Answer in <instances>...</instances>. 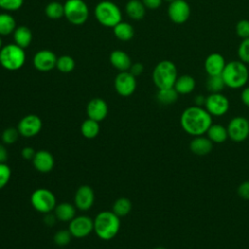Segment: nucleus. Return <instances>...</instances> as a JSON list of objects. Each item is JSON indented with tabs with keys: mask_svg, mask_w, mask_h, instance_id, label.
<instances>
[{
	"mask_svg": "<svg viewBox=\"0 0 249 249\" xmlns=\"http://www.w3.org/2000/svg\"><path fill=\"white\" fill-rule=\"evenodd\" d=\"M180 124L186 133L193 136H200L206 133L212 124V116L205 108L196 105L190 106L182 112Z\"/></svg>",
	"mask_w": 249,
	"mask_h": 249,
	"instance_id": "1",
	"label": "nucleus"
},
{
	"mask_svg": "<svg viewBox=\"0 0 249 249\" xmlns=\"http://www.w3.org/2000/svg\"><path fill=\"white\" fill-rule=\"evenodd\" d=\"M121 228L120 217L113 211H101L93 220V231L102 240H111Z\"/></svg>",
	"mask_w": 249,
	"mask_h": 249,
	"instance_id": "2",
	"label": "nucleus"
},
{
	"mask_svg": "<svg viewBox=\"0 0 249 249\" xmlns=\"http://www.w3.org/2000/svg\"><path fill=\"white\" fill-rule=\"evenodd\" d=\"M222 78L225 82L226 87L230 89H240L243 88L249 79V70L246 63L241 60H232L227 62L223 72Z\"/></svg>",
	"mask_w": 249,
	"mask_h": 249,
	"instance_id": "3",
	"label": "nucleus"
},
{
	"mask_svg": "<svg viewBox=\"0 0 249 249\" xmlns=\"http://www.w3.org/2000/svg\"><path fill=\"white\" fill-rule=\"evenodd\" d=\"M178 77V72L174 62L168 59L160 61L154 68L152 79L158 89L173 88Z\"/></svg>",
	"mask_w": 249,
	"mask_h": 249,
	"instance_id": "4",
	"label": "nucleus"
},
{
	"mask_svg": "<svg viewBox=\"0 0 249 249\" xmlns=\"http://www.w3.org/2000/svg\"><path fill=\"white\" fill-rule=\"evenodd\" d=\"M94 17L96 20L105 27H114L122 21L121 9L112 1H100L94 8Z\"/></svg>",
	"mask_w": 249,
	"mask_h": 249,
	"instance_id": "5",
	"label": "nucleus"
},
{
	"mask_svg": "<svg viewBox=\"0 0 249 249\" xmlns=\"http://www.w3.org/2000/svg\"><path fill=\"white\" fill-rule=\"evenodd\" d=\"M25 62L24 49L17 44H7L0 50V64L9 71L20 69Z\"/></svg>",
	"mask_w": 249,
	"mask_h": 249,
	"instance_id": "6",
	"label": "nucleus"
},
{
	"mask_svg": "<svg viewBox=\"0 0 249 249\" xmlns=\"http://www.w3.org/2000/svg\"><path fill=\"white\" fill-rule=\"evenodd\" d=\"M64 17L74 25H82L89 18V8L84 0H66Z\"/></svg>",
	"mask_w": 249,
	"mask_h": 249,
	"instance_id": "7",
	"label": "nucleus"
},
{
	"mask_svg": "<svg viewBox=\"0 0 249 249\" xmlns=\"http://www.w3.org/2000/svg\"><path fill=\"white\" fill-rule=\"evenodd\" d=\"M32 207L40 213H50L56 206V198L52 191L40 188L36 189L30 196Z\"/></svg>",
	"mask_w": 249,
	"mask_h": 249,
	"instance_id": "8",
	"label": "nucleus"
},
{
	"mask_svg": "<svg viewBox=\"0 0 249 249\" xmlns=\"http://www.w3.org/2000/svg\"><path fill=\"white\" fill-rule=\"evenodd\" d=\"M228 136L234 142H242L249 137V121L242 116L232 118L227 126Z\"/></svg>",
	"mask_w": 249,
	"mask_h": 249,
	"instance_id": "9",
	"label": "nucleus"
},
{
	"mask_svg": "<svg viewBox=\"0 0 249 249\" xmlns=\"http://www.w3.org/2000/svg\"><path fill=\"white\" fill-rule=\"evenodd\" d=\"M204 108L211 116L221 117L229 111L230 101L228 97L221 92L210 93L205 98Z\"/></svg>",
	"mask_w": 249,
	"mask_h": 249,
	"instance_id": "10",
	"label": "nucleus"
},
{
	"mask_svg": "<svg viewBox=\"0 0 249 249\" xmlns=\"http://www.w3.org/2000/svg\"><path fill=\"white\" fill-rule=\"evenodd\" d=\"M114 85L118 94L124 97L129 96L136 89V77L129 71H122L116 76Z\"/></svg>",
	"mask_w": 249,
	"mask_h": 249,
	"instance_id": "11",
	"label": "nucleus"
},
{
	"mask_svg": "<svg viewBox=\"0 0 249 249\" xmlns=\"http://www.w3.org/2000/svg\"><path fill=\"white\" fill-rule=\"evenodd\" d=\"M169 19L176 24L185 23L191 16V8L185 0H174L167 8Z\"/></svg>",
	"mask_w": 249,
	"mask_h": 249,
	"instance_id": "12",
	"label": "nucleus"
},
{
	"mask_svg": "<svg viewBox=\"0 0 249 249\" xmlns=\"http://www.w3.org/2000/svg\"><path fill=\"white\" fill-rule=\"evenodd\" d=\"M68 230L76 238L86 237L93 231V220L85 215L74 217L69 222Z\"/></svg>",
	"mask_w": 249,
	"mask_h": 249,
	"instance_id": "13",
	"label": "nucleus"
},
{
	"mask_svg": "<svg viewBox=\"0 0 249 249\" xmlns=\"http://www.w3.org/2000/svg\"><path fill=\"white\" fill-rule=\"evenodd\" d=\"M42 126V120L37 115L29 114L19 121L18 124V130L23 137L29 138L37 135L41 131Z\"/></svg>",
	"mask_w": 249,
	"mask_h": 249,
	"instance_id": "14",
	"label": "nucleus"
},
{
	"mask_svg": "<svg viewBox=\"0 0 249 249\" xmlns=\"http://www.w3.org/2000/svg\"><path fill=\"white\" fill-rule=\"evenodd\" d=\"M57 57L50 50H41L33 56V65L40 72H49L56 65Z\"/></svg>",
	"mask_w": 249,
	"mask_h": 249,
	"instance_id": "15",
	"label": "nucleus"
},
{
	"mask_svg": "<svg viewBox=\"0 0 249 249\" xmlns=\"http://www.w3.org/2000/svg\"><path fill=\"white\" fill-rule=\"evenodd\" d=\"M75 206L82 210L87 211L91 208L94 202V192L91 187L88 185H83L78 188L74 196Z\"/></svg>",
	"mask_w": 249,
	"mask_h": 249,
	"instance_id": "16",
	"label": "nucleus"
},
{
	"mask_svg": "<svg viewBox=\"0 0 249 249\" xmlns=\"http://www.w3.org/2000/svg\"><path fill=\"white\" fill-rule=\"evenodd\" d=\"M87 115L96 122L103 121L108 115V105L102 98H92L87 105Z\"/></svg>",
	"mask_w": 249,
	"mask_h": 249,
	"instance_id": "17",
	"label": "nucleus"
},
{
	"mask_svg": "<svg viewBox=\"0 0 249 249\" xmlns=\"http://www.w3.org/2000/svg\"><path fill=\"white\" fill-rule=\"evenodd\" d=\"M226 64V60L221 53H212L205 58L204 69L208 76L222 75Z\"/></svg>",
	"mask_w": 249,
	"mask_h": 249,
	"instance_id": "18",
	"label": "nucleus"
},
{
	"mask_svg": "<svg viewBox=\"0 0 249 249\" xmlns=\"http://www.w3.org/2000/svg\"><path fill=\"white\" fill-rule=\"evenodd\" d=\"M33 165L36 170L42 173L50 172L54 165L53 156L47 150L37 151L33 160Z\"/></svg>",
	"mask_w": 249,
	"mask_h": 249,
	"instance_id": "19",
	"label": "nucleus"
},
{
	"mask_svg": "<svg viewBox=\"0 0 249 249\" xmlns=\"http://www.w3.org/2000/svg\"><path fill=\"white\" fill-rule=\"evenodd\" d=\"M213 149V143L206 136H195L190 142V150L193 154L197 156L208 155Z\"/></svg>",
	"mask_w": 249,
	"mask_h": 249,
	"instance_id": "20",
	"label": "nucleus"
},
{
	"mask_svg": "<svg viewBox=\"0 0 249 249\" xmlns=\"http://www.w3.org/2000/svg\"><path fill=\"white\" fill-rule=\"evenodd\" d=\"M110 63L118 69L120 72L122 71H128L131 66V59L129 55L121 50H115L110 53L109 56Z\"/></svg>",
	"mask_w": 249,
	"mask_h": 249,
	"instance_id": "21",
	"label": "nucleus"
},
{
	"mask_svg": "<svg viewBox=\"0 0 249 249\" xmlns=\"http://www.w3.org/2000/svg\"><path fill=\"white\" fill-rule=\"evenodd\" d=\"M173 88L179 94H189L196 88V80L193 76L187 74L178 76Z\"/></svg>",
	"mask_w": 249,
	"mask_h": 249,
	"instance_id": "22",
	"label": "nucleus"
},
{
	"mask_svg": "<svg viewBox=\"0 0 249 249\" xmlns=\"http://www.w3.org/2000/svg\"><path fill=\"white\" fill-rule=\"evenodd\" d=\"M13 37L15 44L22 49H26L31 44L32 32L27 26L20 25L18 27H16L15 31L13 32Z\"/></svg>",
	"mask_w": 249,
	"mask_h": 249,
	"instance_id": "23",
	"label": "nucleus"
},
{
	"mask_svg": "<svg viewBox=\"0 0 249 249\" xmlns=\"http://www.w3.org/2000/svg\"><path fill=\"white\" fill-rule=\"evenodd\" d=\"M126 15L134 20H140L145 17L146 7L141 0H129L125 4Z\"/></svg>",
	"mask_w": 249,
	"mask_h": 249,
	"instance_id": "24",
	"label": "nucleus"
},
{
	"mask_svg": "<svg viewBox=\"0 0 249 249\" xmlns=\"http://www.w3.org/2000/svg\"><path fill=\"white\" fill-rule=\"evenodd\" d=\"M206 135L212 143L217 144H221L229 138L227 127L220 124H212L206 131Z\"/></svg>",
	"mask_w": 249,
	"mask_h": 249,
	"instance_id": "25",
	"label": "nucleus"
},
{
	"mask_svg": "<svg viewBox=\"0 0 249 249\" xmlns=\"http://www.w3.org/2000/svg\"><path fill=\"white\" fill-rule=\"evenodd\" d=\"M75 213L74 205L69 202H61L54 208V215L61 222H70L75 217Z\"/></svg>",
	"mask_w": 249,
	"mask_h": 249,
	"instance_id": "26",
	"label": "nucleus"
},
{
	"mask_svg": "<svg viewBox=\"0 0 249 249\" xmlns=\"http://www.w3.org/2000/svg\"><path fill=\"white\" fill-rule=\"evenodd\" d=\"M113 32L117 39L124 42L131 40L134 36L133 26L125 21H121L117 25H115L113 27Z\"/></svg>",
	"mask_w": 249,
	"mask_h": 249,
	"instance_id": "27",
	"label": "nucleus"
},
{
	"mask_svg": "<svg viewBox=\"0 0 249 249\" xmlns=\"http://www.w3.org/2000/svg\"><path fill=\"white\" fill-rule=\"evenodd\" d=\"M100 130L99 123L88 118L85 120L81 125V132L84 135V137L88 139H93L95 138Z\"/></svg>",
	"mask_w": 249,
	"mask_h": 249,
	"instance_id": "28",
	"label": "nucleus"
},
{
	"mask_svg": "<svg viewBox=\"0 0 249 249\" xmlns=\"http://www.w3.org/2000/svg\"><path fill=\"white\" fill-rule=\"evenodd\" d=\"M16 27V20L12 15L8 13L0 14V36L12 34Z\"/></svg>",
	"mask_w": 249,
	"mask_h": 249,
	"instance_id": "29",
	"label": "nucleus"
},
{
	"mask_svg": "<svg viewBox=\"0 0 249 249\" xmlns=\"http://www.w3.org/2000/svg\"><path fill=\"white\" fill-rule=\"evenodd\" d=\"M179 93L175 90L174 88L169 89H161L157 92V99L160 103L163 105H170L176 102L178 99Z\"/></svg>",
	"mask_w": 249,
	"mask_h": 249,
	"instance_id": "30",
	"label": "nucleus"
},
{
	"mask_svg": "<svg viewBox=\"0 0 249 249\" xmlns=\"http://www.w3.org/2000/svg\"><path fill=\"white\" fill-rule=\"evenodd\" d=\"M131 207H132V204H131V201L128 198L120 197L114 202L112 211L117 216H119L121 218V217L126 216L130 212Z\"/></svg>",
	"mask_w": 249,
	"mask_h": 249,
	"instance_id": "31",
	"label": "nucleus"
},
{
	"mask_svg": "<svg viewBox=\"0 0 249 249\" xmlns=\"http://www.w3.org/2000/svg\"><path fill=\"white\" fill-rule=\"evenodd\" d=\"M45 14L51 19H59L64 17V5L57 1L50 2L45 8Z\"/></svg>",
	"mask_w": 249,
	"mask_h": 249,
	"instance_id": "32",
	"label": "nucleus"
},
{
	"mask_svg": "<svg viewBox=\"0 0 249 249\" xmlns=\"http://www.w3.org/2000/svg\"><path fill=\"white\" fill-rule=\"evenodd\" d=\"M206 89L210 92V93H217V92H221L224 88L226 87L225 82L222 78V75H215V76H208L206 83Z\"/></svg>",
	"mask_w": 249,
	"mask_h": 249,
	"instance_id": "33",
	"label": "nucleus"
},
{
	"mask_svg": "<svg viewBox=\"0 0 249 249\" xmlns=\"http://www.w3.org/2000/svg\"><path fill=\"white\" fill-rule=\"evenodd\" d=\"M55 67L61 73H70L75 68V60L70 55H67V54L61 55V56L57 57Z\"/></svg>",
	"mask_w": 249,
	"mask_h": 249,
	"instance_id": "34",
	"label": "nucleus"
},
{
	"mask_svg": "<svg viewBox=\"0 0 249 249\" xmlns=\"http://www.w3.org/2000/svg\"><path fill=\"white\" fill-rule=\"evenodd\" d=\"M18 135H19V132L18 130V128H15V127H8L6 128L2 134H1V139H2V142L4 144H7V145H11V144H14L18 138Z\"/></svg>",
	"mask_w": 249,
	"mask_h": 249,
	"instance_id": "35",
	"label": "nucleus"
},
{
	"mask_svg": "<svg viewBox=\"0 0 249 249\" xmlns=\"http://www.w3.org/2000/svg\"><path fill=\"white\" fill-rule=\"evenodd\" d=\"M237 54L239 60L246 64L249 63V37L242 39L237 49Z\"/></svg>",
	"mask_w": 249,
	"mask_h": 249,
	"instance_id": "36",
	"label": "nucleus"
},
{
	"mask_svg": "<svg viewBox=\"0 0 249 249\" xmlns=\"http://www.w3.org/2000/svg\"><path fill=\"white\" fill-rule=\"evenodd\" d=\"M72 238V234L70 233L69 230H61L55 232L53 236V241L58 246H65L67 245Z\"/></svg>",
	"mask_w": 249,
	"mask_h": 249,
	"instance_id": "37",
	"label": "nucleus"
},
{
	"mask_svg": "<svg viewBox=\"0 0 249 249\" xmlns=\"http://www.w3.org/2000/svg\"><path fill=\"white\" fill-rule=\"evenodd\" d=\"M23 5V0H0V9L7 12L19 10Z\"/></svg>",
	"mask_w": 249,
	"mask_h": 249,
	"instance_id": "38",
	"label": "nucleus"
},
{
	"mask_svg": "<svg viewBox=\"0 0 249 249\" xmlns=\"http://www.w3.org/2000/svg\"><path fill=\"white\" fill-rule=\"evenodd\" d=\"M12 171L5 162H0V190L4 188L11 179Z\"/></svg>",
	"mask_w": 249,
	"mask_h": 249,
	"instance_id": "39",
	"label": "nucleus"
},
{
	"mask_svg": "<svg viewBox=\"0 0 249 249\" xmlns=\"http://www.w3.org/2000/svg\"><path fill=\"white\" fill-rule=\"evenodd\" d=\"M235 32L238 37L241 39H245L249 37V20L248 19H240L237 21L235 25Z\"/></svg>",
	"mask_w": 249,
	"mask_h": 249,
	"instance_id": "40",
	"label": "nucleus"
},
{
	"mask_svg": "<svg viewBox=\"0 0 249 249\" xmlns=\"http://www.w3.org/2000/svg\"><path fill=\"white\" fill-rule=\"evenodd\" d=\"M237 194L242 199L249 200V181H244L238 186Z\"/></svg>",
	"mask_w": 249,
	"mask_h": 249,
	"instance_id": "41",
	"label": "nucleus"
},
{
	"mask_svg": "<svg viewBox=\"0 0 249 249\" xmlns=\"http://www.w3.org/2000/svg\"><path fill=\"white\" fill-rule=\"evenodd\" d=\"M146 7V9L149 10H157L160 7L162 4V0H141Z\"/></svg>",
	"mask_w": 249,
	"mask_h": 249,
	"instance_id": "42",
	"label": "nucleus"
},
{
	"mask_svg": "<svg viewBox=\"0 0 249 249\" xmlns=\"http://www.w3.org/2000/svg\"><path fill=\"white\" fill-rule=\"evenodd\" d=\"M143 71H144V65L141 62H135V63L131 64V66L129 68V72L135 77L141 75L143 73Z\"/></svg>",
	"mask_w": 249,
	"mask_h": 249,
	"instance_id": "43",
	"label": "nucleus"
},
{
	"mask_svg": "<svg viewBox=\"0 0 249 249\" xmlns=\"http://www.w3.org/2000/svg\"><path fill=\"white\" fill-rule=\"evenodd\" d=\"M36 154V151L32 147H24L21 150V156L24 160H33L34 156Z\"/></svg>",
	"mask_w": 249,
	"mask_h": 249,
	"instance_id": "44",
	"label": "nucleus"
},
{
	"mask_svg": "<svg viewBox=\"0 0 249 249\" xmlns=\"http://www.w3.org/2000/svg\"><path fill=\"white\" fill-rule=\"evenodd\" d=\"M240 98H241L242 103L245 106L249 107V87H246L242 89L241 94H240Z\"/></svg>",
	"mask_w": 249,
	"mask_h": 249,
	"instance_id": "45",
	"label": "nucleus"
},
{
	"mask_svg": "<svg viewBox=\"0 0 249 249\" xmlns=\"http://www.w3.org/2000/svg\"><path fill=\"white\" fill-rule=\"evenodd\" d=\"M8 160V152L6 147L0 143V162H6Z\"/></svg>",
	"mask_w": 249,
	"mask_h": 249,
	"instance_id": "46",
	"label": "nucleus"
},
{
	"mask_svg": "<svg viewBox=\"0 0 249 249\" xmlns=\"http://www.w3.org/2000/svg\"><path fill=\"white\" fill-rule=\"evenodd\" d=\"M55 215H53V214H50V213H47V215L45 216L44 218V222L46 225L48 226H53L54 223H55Z\"/></svg>",
	"mask_w": 249,
	"mask_h": 249,
	"instance_id": "47",
	"label": "nucleus"
},
{
	"mask_svg": "<svg viewBox=\"0 0 249 249\" xmlns=\"http://www.w3.org/2000/svg\"><path fill=\"white\" fill-rule=\"evenodd\" d=\"M205 96H203V95H196V97H195V104L196 105V106H200V107H202V105H204V103H205Z\"/></svg>",
	"mask_w": 249,
	"mask_h": 249,
	"instance_id": "48",
	"label": "nucleus"
},
{
	"mask_svg": "<svg viewBox=\"0 0 249 249\" xmlns=\"http://www.w3.org/2000/svg\"><path fill=\"white\" fill-rule=\"evenodd\" d=\"M2 47H3V44H2V39H1V36H0V50L2 49Z\"/></svg>",
	"mask_w": 249,
	"mask_h": 249,
	"instance_id": "49",
	"label": "nucleus"
},
{
	"mask_svg": "<svg viewBox=\"0 0 249 249\" xmlns=\"http://www.w3.org/2000/svg\"><path fill=\"white\" fill-rule=\"evenodd\" d=\"M162 1H164V2H167V3H168V4H169V3H171V2H173V1H174V0H162Z\"/></svg>",
	"mask_w": 249,
	"mask_h": 249,
	"instance_id": "50",
	"label": "nucleus"
},
{
	"mask_svg": "<svg viewBox=\"0 0 249 249\" xmlns=\"http://www.w3.org/2000/svg\"><path fill=\"white\" fill-rule=\"evenodd\" d=\"M154 249H165V248H164V247H160H160H156V248H154Z\"/></svg>",
	"mask_w": 249,
	"mask_h": 249,
	"instance_id": "51",
	"label": "nucleus"
}]
</instances>
